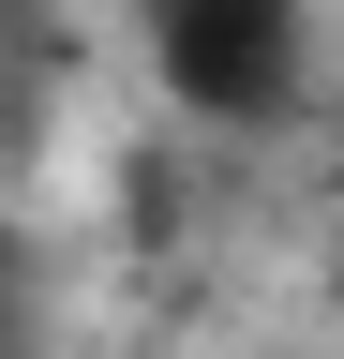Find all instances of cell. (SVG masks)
Instances as JSON below:
<instances>
[{"label":"cell","mask_w":344,"mask_h":359,"mask_svg":"<svg viewBox=\"0 0 344 359\" xmlns=\"http://www.w3.org/2000/svg\"><path fill=\"white\" fill-rule=\"evenodd\" d=\"M165 75H180V105L254 120V105H284V75H299V15L284 0H165Z\"/></svg>","instance_id":"obj_1"}]
</instances>
